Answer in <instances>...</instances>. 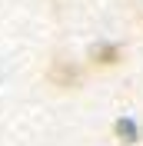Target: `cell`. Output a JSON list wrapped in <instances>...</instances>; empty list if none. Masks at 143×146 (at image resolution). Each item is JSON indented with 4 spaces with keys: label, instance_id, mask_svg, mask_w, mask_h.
<instances>
[{
    "label": "cell",
    "instance_id": "cell-1",
    "mask_svg": "<svg viewBox=\"0 0 143 146\" xmlns=\"http://www.w3.org/2000/svg\"><path fill=\"white\" fill-rule=\"evenodd\" d=\"M90 56H93V63L110 66V63H116V60H120V46H113V43H97L93 50H90Z\"/></svg>",
    "mask_w": 143,
    "mask_h": 146
},
{
    "label": "cell",
    "instance_id": "cell-2",
    "mask_svg": "<svg viewBox=\"0 0 143 146\" xmlns=\"http://www.w3.org/2000/svg\"><path fill=\"white\" fill-rule=\"evenodd\" d=\"M53 80H57V83H73V80H77V70H73V66L67 70L63 63H57V66H53Z\"/></svg>",
    "mask_w": 143,
    "mask_h": 146
},
{
    "label": "cell",
    "instance_id": "cell-3",
    "mask_svg": "<svg viewBox=\"0 0 143 146\" xmlns=\"http://www.w3.org/2000/svg\"><path fill=\"white\" fill-rule=\"evenodd\" d=\"M116 133H120V136H126V143H133V139H136L133 123H130V119H120V123H116Z\"/></svg>",
    "mask_w": 143,
    "mask_h": 146
}]
</instances>
